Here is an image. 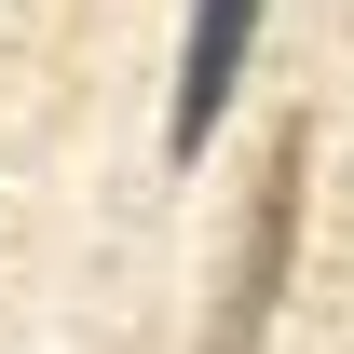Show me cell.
<instances>
[{
  "label": "cell",
  "instance_id": "6da1fadb",
  "mask_svg": "<svg viewBox=\"0 0 354 354\" xmlns=\"http://www.w3.org/2000/svg\"><path fill=\"white\" fill-rule=\"evenodd\" d=\"M300 177H313V136L272 123L259 177H245V218H232V245H218L205 354H272V300H286V259H300Z\"/></svg>",
  "mask_w": 354,
  "mask_h": 354
},
{
  "label": "cell",
  "instance_id": "7a4b0ae2",
  "mask_svg": "<svg viewBox=\"0 0 354 354\" xmlns=\"http://www.w3.org/2000/svg\"><path fill=\"white\" fill-rule=\"evenodd\" d=\"M259 14H272V0H191V28H177V109H164V150H177V164L232 123V82H245V55H259Z\"/></svg>",
  "mask_w": 354,
  "mask_h": 354
}]
</instances>
